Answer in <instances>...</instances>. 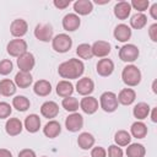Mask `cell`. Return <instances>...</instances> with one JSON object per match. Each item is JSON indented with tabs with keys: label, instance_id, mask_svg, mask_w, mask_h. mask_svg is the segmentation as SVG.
I'll return each mask as SVG.
<instances>
[{
	"label": "cell",
	"instance_id": "43",
	"mask_svg": "<svg viewBox=\"0 0 157 157\" xmlns=\"http://www.w3.org/2000/svg\"><path fill=\"white\" fill-rule=\"evenodd\" d=\"M148 36L152 42H157V23H152L148 28Z\"/></svg>",
	"mask_w": 157,
	"mask_h": 157
},
{
	"label": "cell",
	"instance_id": "14",
	"mask_svg": "<svg viewBox=\"0 0 157 157\" xmlns=\"http://www.w3.org/2000/svg\"><path fill=\"white\" fill-rule=\"evenodd\" d=\"M98 101L97 98L92 97V96H86L83 97L81 101H80V108L83 113L91 115V114H94L97 110H98Z\"/></svg>",
	"mask_w": 157,
	"mask_h": 157
},
{
	"label": "cell",
	"instance_id": "18",
	"mask_svg": "<svg viewBox=\"0 0 157 157\" xmlns=\"http://www.w3.org/2000/svg\"><path fill=\"white\" fill-rule=\"evenodd\" d=\"M113 36L118 42L125 43L131 38V28L125 23H120L114 28Z\"/></svg>",
	"mask_w": 157,
	"mask_h": 157
},
{
	"label": "cell",
	"instance_id": "47",
	"mask_svg": "<svg viewBox=\"0 0 157 157\" xmlns=\"http://www.w3.org/2000/svg\"><path fill=\"white\" fill-rule=\"evenodd\" d=\"M151 120H152V123H157V108H152V112H151Z\"/></svg>",
	"mask_w": 157,
	"mask_h": 157
},
{
	"label": "cell",
	"instance_id": "24",
	"mask_svg": "<svg viewBox=\"0 0 157 157\" xmlns=\"http://www.w3.org/2000/svg\"><path fill=\"white\" fill-rule=\"evenodd\" d=\"M33 92L39 97H47L52 92V83L47 80H38L33 85Z\"/></svg>",
	"mask_w": 157,
	"mask_h": 157
},
{
	"label": "cell",
	"instance_id": "38",
	"mask_svg": "<svg viewBox=\"0 0 157 157\" xmlns=\"http://www.w3.org/2000/svg\"><path fill=\"white\" fill-rule=\"evenodd\" d=\"M13 69V64L10 59H2L0 61V75L6 76L9 75Z\"/></svg>",
	"mask_w": 157,
	"mask_h": 157
},
{
	"label": "cell",
	"instance_id": "29",
	"mask_svg": "<svg viewBox=\"0 0 157 157\" xmlns=\"http://www.w3.org/2000/svg\"><path fill=\"white\" fill-rule=\"evenodd\" d=\"M130 135L136 139H144L147 135V125L142 123L141 120H137L131 124L130 128Z\"/></svg>",
	"mask_w": 157,
	"mask_h": 157
},
{
	"label": "cell",
	"instance_id": "11",
	"mask_svg": "<svg viewBox=\"0 0 157 157\" xmlns=\"http://www.w3.org/2000/svg\"><path fill=\"white\" fill-rule=\"evenodd\" d=\"M28 31V23L23 18H16L10 25V33L15 38H22Z\"/></svg>",
	"mask_w": 157,
	"mask_h": 157
},
{
	"label": "cell",
	"instance_id": "16",
	"mask_svg": "<svg viewBox=\"0 0 157 157\" xmlns=\"http://www.w3.org/2000/svg\"><path fill=\"white\" fill-rule=\"evenodd\" d=\"M40 114L47 118V119H52L55 118L59 114V105L56 102L54 101H47L40 105Z\"/></svg>",
	"mask_w": 157,
	"mask_h": 157
},
{
	"label": "cell",
	"instance_id": "13",
	"mask_svg": "<svg viewBox=\"0 0 157 157\" xmlns=\"http://www.w3.org/2000/svg\"><path fill=\"white\" fill-rule=\"evenodd\" d=\"M96 71L102 77L110 76L113 74V71H114V63H113V60L108 59V58L99 59L97 65H96Z\"/></svg>",
	"mask_w": 157,
	"mask_h": 157
},
{
	"label": "cell",
	"instance_id": "36",
	"mask_svg": "<svg viewBox=\"0 0 157 157\" xmlns=\"http://www.w3.org/2000/svg\"><path fill=\"white\" fill-rule=\"evenodd\" d=\"M76 54L78 55V58L85 59V60H90L92 59V49H91V44L88 43H81L77 45L76 48Z\"/></svg>",
	"mask_w": 157,
	"mask_h": 157
},
{
	"label": "cell",
	"instance_id": "12",
	"mask_svg": "<svg viewBox=\"0 0 157 157\" xmlns=\"http://www.w3.org/2000/svg\"><path fill=\"white\" fill-rule=\"evenodd\" d=\"M94 91V82L90 77H81L76 82V92L83 97L90 96Z\"/></svg>",
	"mask_w": 157,
	"mask_h": 157
},
{
	"label": "cell",
	"instance_id": "40",
	"mask_svg": "<svg viewBox=\"0 0 157 157\" xmlns=\"http://www.w3.org/2000/svg\"><path fill=\"white\" fill-rule=\"evenodd\" d=\"M108 157H123L124 152L121 150V147H119L118 145H110L108 147Z\"/></svg>",
	"mask_w": 157,
	"mask_h": 157
},
{
	"label": "cell",
	"instance_id": "4",
	"mask_svg": "<svg viewBox=\"0 0 157 157\" xmlns=\"http://www.w3.org/2000/svg\"><path fill=\"white\" fill-rule=\"evenodd\" d=\"M52 47L56 53H66L72 47V38L66 33H59L53 37Z\"/></svg>",
	"mask_w": 157,
	"mask_h": 157
},
{
	"label": "cell",
	"instance_id": "21",
	"mask_svg": "<svg viewBox=\"0 0 157 157\" xmlns=\"http://www.w3.org/2000/svg\"><path fill=\"white\" fill-rule=\"evenodd\" d=\"M93 10V2L90 0H76L74 2V11L78 16H86L91 13Z\"/></svg>",
	"mask_w": 157,
	"mask_h": 157
},
{
	"label": "cell",
	"instance_id": "48",
	"mask_svg": "<svg viewBox=\"0 0 157 157\" xmlns=\"http://www.w3.org/2000/svg\"><path fill=\"white\" fill-rule=\"evenodd\" d=\"M152 90L155 93H157V90H156V81H153V85H152Z\"/></svg>",
	"mask_w": 157,
	"mask_h": 157
},
{
	"label": "cell",
	"instance_id": "31",
	"mask_svg": "<svg viewBox=\"0 0 157 157\" xmlns=\"http://www.w3.org/2000/svg\"><path fill=\"white\" fill-rule=\"evenodd\" d=\"M125 153L128 157H145L146 148L142 144H129Z\"/></svg>",
	"mask_w": 157,
	"mask_h": 157
},
{
	"label": "cell",
	"instance_id": "7",
	"mask_svg": "<svg viewBox=\"0 0 157 157\" xmlns=\"http://www.w3.org/2000/svg\"><path fill=\"white\" fill-rule=\"evenodd\" d=\"M82 126H83V117L80 113L75 112V113H71V114H69L66 117L65 128H66L67 131L77 132V131H80L82 129Z\"/></svg>",
	"mask_w": 157,
	"mask_h": 157
},
{
	"label": "cell",
	"instance_id": "42",
	"mask_svg": "<svg viewBox=\"0 0 157 157\" xmlns=\"http://www.w3.org/2000/svg\"><path fill=\"white\" fill-rule=\"evenodd\" d=\"M70 4H71L70 0H54V1H53V5H54L56 9H59V10L66 9Z\"/></svg>",
	"mask_w": 157,
	"mask_h": 157
},
{
	"label": "cell",
	"instance_id": "34",
	"mask_svg": "<svg viewBox=\"0 0 157 157\" xmlns=\"http://www.w3.org/2000/svg\"><path fill=\"white\" fill-rule=\"evenodd\" d=\"M146 23H147V16L145 13L136 12L130 18V26L134 29H141V28H144L146 26Z\"/></svg>",
	"mask_w": 157,
	"mask_h": 157
},
{
	"label": "cell",
	"instance_id": "26",
	"mask_svg": "<svg viewBox=\"0 0 157 157\" xmlns=\"http://www.w3.org/2000/svg\"><path fill=\"white\" fill-rule=\"evenodd\" d=\"M94 142H96V139L92 134L85 131V132H81L77 137V145L81 150H90L94 146Z\"/></svg>",
	"mask_w": 157,
	"mask_h": 157
},
{
	"label": "cell",
	"instance_id": "49",
	"mask_svg": "<svg viewBox=\"0 0 157 157\" xmlns=\"http://www.w3.org/2000/svg\"><path fill=\"white\" fill-rule=\"evenodd\" d=\"M42 157H48V156H42Z\"/></svg>",
	"mask_w": 157,
	"mask_h": 157
},
{
	"label": "cell",
	"instance_id": "6",
	"mask_svg": "<svg viewBox=\"0 0 157 157\" xmlns=\"http://www.w3.org/2000/svg\"><path fill=\"white\" fill-rule=\"evenodd\" d=\"M140 50L135 44H124L119 48V59L124 63H134L137 60Z\"/></svg>",
	"mask_w": 157,
	"mask_h": 157
},
{
	"label": "cell",
	"instance_id": "3",
	"mask_svg": "<svg viewBox=\"0 0 157 157\" xmlns=\"http://www.w3.org/2000/svg\"><path fill=\"white\" fill-rule=\"evenodd\" d=\"M118 98L117 94L112 91H105L101 94L99 97V107L105 112V113H113L118 109Z\"/></svg>",
	"mask_w": 157,
	"mask_h": 157
},
{
	"label": "cell",
	"instance_id": "22",
	"mask_svg": "<svg viewBox=\"0 0 157 157\" xmlns=\"http://www.w3.org/2000/svg\"><path fill=\"white\" fill-rule=\"evenodd\" d=\"M60 132H61V125L59 121L54 119L49 120L43 128V134L49 139H55L56 136L60 135Z\"/></svg>",
	"mask_w": 157,
	"mask_h": 157
},
{
	"label": "cell",
	"instance_id": "2",
	"mask_svg": "<svg viewBox=\"0 0 157 157\" xmlns=\"http://www.w3.org/2000/svg\"><path fill=\"white\" fill-rule=\"evenodd\" d=\"M121 80L128 87H135L141 82V71L136 65H126L121 71Z\"/></svg>",
	"mask_w": 157,
	"mask_h": 157
},
{
	"label": "cell",
	"instance_id": "9",
	"mask_svg": "<svg viewBox=\"0 0 157 157\" xmlns=\"http://www.w3.org/2000/svg\"><path fill=\"white\" fill-rule=\"evenodd\" d=\"M91 49H92V55L93 56H97V58L103 59V58H107L108 54L110 53L112 45L107 40H96L91 45Z\"/></svg>",
	"mask_w": 157,
	"mask_h": 157
},
{
	"label": "cell",
	"instance_id": "23",
	"mask_svg": "<svg viewBox=\"0 0 157 157\" xmlns=\"http://www.w3.org/2000/svg\"><path fill=\"white\" fill-rule=\"evenodd\" d=\"M25 129L29 132V134H34L39 130L40 128V118L37 114H29L26 117L25 123H23Z\"/></svg>",
	"mask_w": 157,
	"mask_h": 157
},
{
	"label": "cell",
	"instance_id": "25",
	"mask_svg": "<svg viewBox=\"0 0 157 157\" xmlns=\"http://www.w3.org/2000/svg\"><path fill=\"white\" fill-rule=\"evenodd\" d=\"M16 87L20 88H27L32 85L33 82V77L31 75V72H23V71H18L15 75V80H13Z\"/></svg>",
	"mask_w": 157,
	"mask_h": 157
},
{
	"label": "cell",
	"instance_id": "32",
	"mask_svg": "<svg viewBox=\"0 0 157 157\" xmlns=\"http://www.w3.org/2000/svg\"><path fill=\"white\" fill-rule=\"evenodd\" d=\"M29 105L31 102L26 96H15L12 98V107L18 112H26Z\"/></svg>",
	"mask_w": 157,
	"mask_h": 157
},
{
	"label": "cell",
	"instance_id": "28",
	"mask_svg": "<svg viewBox=\"0 0 157 157\" xmlns=\"http://www.w3.org/2000/svg\"><path fill=\"white\" fill-rule=\"evenodd\" d=\"M151 108L146 102H139L132 109V114L137 120H144L150 115Z\"/></svg>",
	"mask_w": 157,
	"mask_h": 157
},
{
	"label": "cell",
	"instance_id": "27",
	"mask_svg": "<svg viewBox=\"0 0 157 157\" xmlns=\"http://www.w3.org/2000/svg\"><path fill=\"white\" fill-rule=\"evenodd\" d=\"M55 92H56L58 96H60L63 98L70 97L74 93V85L70 81H67V80H61V81L58 82Z\"/></svg>",
	"mask_w": 157,
	"mask_h": 157
},
{
	"label": "cell",
	"instance_id": "39",
	"mask_svg": "<svg viewBox=\"0 0 157 157\" xmlns=\"http://www.w3.org/2000/svg\"><path fill=\"white\" fill-rule=\"evenodd\" d=\"M12 107L7 102H0V119H7L11 115Z\"/></svg>",
	"mask_w": 157,
	"mask_h": 157
},
{
	"label": "cell",
	"instance_id": "8",
	"mask_svg": "<svg viewBox=\"0 0 157 157\" xmlns=\"http://www.w3.org/2000/svg\"><path fill=\"white\" fill-rule=\"evenodd\" d=\"M53 27L47 23H39L34 28V37L40 42H50L53 39Z\"/></svg>",
	"mask_w": 157,
	"mask_h": 157
},
{
	"label": "cell",
	"instance_id": "30",
	"mask_svg": "<svg viewBox=\"0 0 157 157\" xmlns=\"http://www.w3.org/2000/svg\"><path fill=\"white\" fill-rule=\"evenodd\" d=\"M16 90H17V87L12 80L4 78L0 81V94H2L5 97H10L16 93Z\"/></svg>",
	"mask_w": 157,
	"mask_h": 157
},
{
	"label": "cell",
	"instance_id": "15",
	"mask_svg": "<svg viewBox=\"0 0 157 157\" xmlns=\"http://www.w3.org/2000/svg\"><path fill=\"white\" fill-rule=\"evenodd\" d=\"M80 25H81V20L80 16H77L76 13H66L63 17V28L67 32H74L78 29Z\"/></svg>",
	"mask_w": 157,
	"mask_h": 157
},
{
	"label": "cell",
	"instance_id": "17",
	"mask_svg": "<svg viewBox=\"0 0 157 157\" xmlns=\"http://www.w3.org/2000/svg\"><path fill=\"white\" fill-rule=\"evenodd\" d=\"M23 124L18 118H9L5 124V131L10 136H17L22 132Z\"/></svg>",
	"mask_w": 157,
	"mask_h": 157
},
{
	"label": "cell",
	"instance_id": "45",
	"mask_svg": "<svg viewBox=\"0 0 157 157\" xmlns=\"http://www.w3.org/2000/svg\"><path fill=\"white\" fill-rule=\"evenodd\" d=\"M150 15L153 20H157V2L152 4V6L150 7Z\"/></svg>",
	"mask_w": 157,
	"mask_h": 157
},
{
	"label": "cell",
	"instance_id": "37",
	"mask_svg": "<svg viewBox=\"0 0 157 157\" xmlns=\"http://www.w3.org/2000/svg\"><path fill=\"white\" fill-rule=\"evenodd\" d=\"M131 9H135L136 11H139L140 13H144V11H146L150 6V1L148 0H132L130 2Z\"/></svg>",
	"mask_w": 157,
	"mask_h": 157
},
{
	"label": "cell",
	"instance_id": "20",
	"mask_svg": "<svg viewBox=\"0 0 157 157\" xmlns=\"http://www.w3.org/2000/svg\"><path fill=\"white\" fill-rule=\"evenodd\" d=\"M118 103L123 105H131L136 99V92L132 88H123L117 96Z\"/></svg>",
	"mask_w": 157,
	"mask_h": 157
},
{
	"label": "cell",
	"instance_id": "5",
	"mask_svg": "<svg viewBox=\"0 0 157 157\" xmlns=\"http://www.w3.org/2000/svg\"><path fill=\"white\" fill-rule=\"evenodd\" d=\"M27 42L22 38H15L11 39L6 45V52L10 56L18 58L20 55L25 54L27 52Z\"/></svg>",
	"mask_w": 157,
	"mask_h": 157
},
{
	"label": "cell",
	"instance_id": "10",
	"mask_svg": "<svg viewBox=\"0 0 157 157\" xmlns=\"http://www.w3.org/2000/svg\"><path fill=\"white\" fill-rule=\"evenodd\" d=\"M34 65H36L34 55L29 52H26L25 54H22L17 58V66H18L20 71L31 72V70L34 67Z\"/></svg>",
	"mask_w": 157,
	"mask_h": 157
},
{
	"label": "cell",
	"instance_id": "35",
	"mask_svg": "<svg viewBox=\"0 0 157 157\" xmlns=\"http://www.w3.org/2000/svg\"><path fill=\"white\" fill-rule=\"evenodd\" d=\"M61 105H63V108H64L66 112L75 113V112H77V109L80 108V102L77 101V98L70 96V97H65V98H63V101H61Z\"/></svg>",
	"mask_w": 157,
	"mask_h": 157
},
{
	"label": "cell",
	"instance_id": "41",
	"mask_svg": "<svg viewBox=\"0 0 157 157\" xmlns=\"http://www.w3.org/2000/svg\"><path fill=\"white\" fill-rule=\"evenodd\" d=\"M91 157H107V151L102 146H94L91 150Z\"/></svg>",
	"mask_w": 157,
	"mask_h": 157
},
{
	"label": "cell",
	"instance_id": "1",
	"mask_svg": "<svg viewBox=\"0 0 157 157\" xmlns=\"http://www.w3.org/2000/svg\"><path fill=\"white\" fill-rule=\"evenodd\" d=\"M83 71H85V65H83L82 60L76 59V58H71V59L61 63L58 67L59 76L67 81L80 78L82 76Z\"/></svg>",
	"mask_w": 157,
	"mask_h": 157
},
{
	"label": "cell",
	"instance_id": "46",
	"mask_svg": "<svg viewBox=\"0 0 157 157\" xmlns=\"http://www.w3.org/2000/svg\"><path fill=\"white\" fill-rule=\"evenodd\" d=\"M0 157H12V153L7 148H0Z\"/></svg>",
	"mask_w": 157,
	"mask_h": 157
},
{
	"label": "cell",
	"instance_id": "44",
	"mask_svg": "<svg viewBox=\"0 0 157 157\" xmlns=\"http://www.w3.org/2000/svg\"><path fill=\"white\" fill-rule=\"evenodd\" d=\"M18 157H37L36 152L31 148H23L18 152Z\"/></svg>",
	"mask_w": 157,
	"mask_h": 157
},
{
	"label": "cell",
	"instance_id": "19",
	"mask_svg": "<svg viewBox=\"0 0 157 157\" xmlns=\"http://www.w3.org/2000/svg\"><path fill=\"white\" fill-rule=\"evenodd\" d=\"M114 16L118 18V20H126L129 16H130V12H131V6H130V2L128 1H119L114 5Z\"/></svg>",
	"mask_w": 157,
	"mask_h": 157
},
{
	"label": "cell",
	"instance_id": "33",
	"mask_svg": "<svg viewBox=\"0 0 157 157\" xmlns=\"http://www.w3.org/2000/svg\"><path fill=\"white\" fill-rule=\"evenodd\" d=\"M114 141H115V145H118L119 147L128 146L131 141V135L126 130H118L114 135Z\"/></svg>",
	"mask_w": 157,
	"mask_h": 157
}]
</instances>
